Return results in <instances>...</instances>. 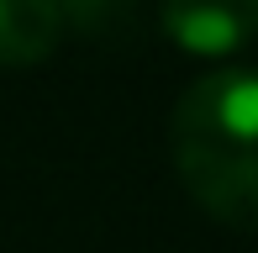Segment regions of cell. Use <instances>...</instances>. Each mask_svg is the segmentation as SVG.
<instances>
[{
  "label": "cell",
  "mask_w": 258,
  "mask_h": 253,
  "mask_svg": "<svg viewBox=\"0 0 258 253\" xmlns=\"http://www.w3.org/2000/svg\"><path fill=\"white\" fill-rule=\"evenodd\" d=\"M169 148L201 211L258 227V69L201 74L174 106Z\"/></svg>",
  "instance_id": "cell-1"
},
{
  "label": "cell",
  "mask_w": 258,
  "mask_h": 253,
  "mask_svg": "<svg viewBox=\"0 0 258 253\" xmlns=\"http://www.w3.org/2000/svg\"><path fill=\"white\" fill-rule=\"evenodd\" d=\"M163 32L190 53H237L258 37V0H163Z\"/></svg>",
  "instance_id": "cell-2"
},
{
  "label": "cell",
  "mask_w": 258,
  "mask_h": 253,
  "mask_svg": "<svg viewBox=\"0 0 258 253\" xmlns=\"http://www.w3.org/2000/svg\"><path fill=\"white\" fill-rule=\"evenodd\" d=\"M63 37L53 0H0V64H42Z\"/></svg>",
  "instance_id": "cell-3"
},
{
  "label": "cell",
  "mask_w": 258,
  "mask_h": 253,
  "mask_svg": "<svg viewBox=\"0 0 258 253\" xmlns=\"http://www.w3.org/2000/svg\"><path fill=\"white\" fill-rule=\"evenodd\" d=\"M58 21L63 27H79V32H111L121 21L126 0H53Z\"/></svg>",
  "instance_id": "cell-4"
}]
</instances>
